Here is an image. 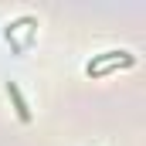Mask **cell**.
<instances>
[{
  "instance_id": "2",
  "label": "cell",
  "mask_w": 146,
  "mask_h": 146,
  "mask_svg": "<svg viewBox=\"0 0 146 146\" xmlns=\"http://www.w3.org/2000/svg\"><path fill=\"white\" fill-rule=\"evenodd\" d=\"M7 95H10V102H14V112H17V119H21V122H31V106H27V99L21 95L17 82H7Z\"/></svg>"
},
{
  "instance_id": "1",
  "label": "cell",
  "mask_w": 146,
  "mask_h": 146,
  "mask_svg": "<svg viewBox=\"0 0 146 146\" xmlns=\"http://www.w3.org/2000/svg\"><path fill=\"white\" fill-rule=\"evenodd\" d=\"M136 65V54L133 51H102V54H92V61L85 65L88 78H106V75L119 72V68H133Z\"/></svg>"
}]
</instances>
